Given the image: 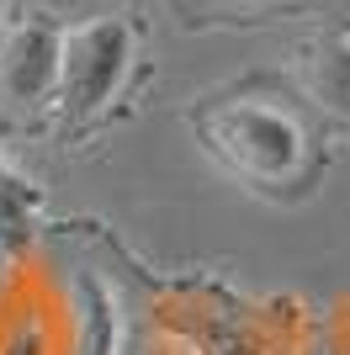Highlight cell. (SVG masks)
I'll return each instance as SVG.
<instances>
[{"label":"cell","mask_w":350,"mask_h":355,"mask_svg":"<svg viewBox=\"0 0 350 355\" xmlns=\"http://www.w3.org/2000/svg\"><path fill=\"white\" fill-rule=\"evenodd\" d=\"M202 138L233 175L260 180V186L292 180L303 170V128L281 106H260V101L212 106L202 117Z\"/></svg>","instance_id":"1"},{"label":"cell","mask_w":350,"mask_h":355,"mask_svg":"<svg viewBox=\"0 0 350 355\" xmlns=\"http://www.w3.org/2000/svg\"><path fill=\"white\" fill-rule=\"evenodd\" d=\"M133 64V27L122 16H90L58 37V90L53 101L69 122L96 117L112 101Z\"/></svg>","instance_id":"2"},{"label":"cell","mask_w":350,"mask_h":355,"mask_svg":"<svg viewBox=\"0 0 350 355\" xmlns=\"http://www.w3.org/2000/svg\"><path fill=\"white\" fill-rule=\"evenodd\" d=\"M6 11H11V0H0V21H6Z\"/></svg>","instance_id":"6"},{"label":"cell","mask_w":350,"mask_h":355,"mask_svg":"<svg viewBox=\"0 0 350 355\" xmlns=\"http://www.w3.org/2000/svg\"><path fill=\"white\" fill-rule=\"evenodd\" d=\"M244 6H281V0H244Z\"/></svg>","instance_id":"5"},{"label":"cell","mask_w":350,"mask_h":355,"mask_svg":"<svg viewBox=\"0 0 350 355\" xmlns=\"http://www.w3.org/2000/svg\"><path fill=\"white\" fill-rule=\"evenodd\" d=\"M58 37L64 27L32 16L0 37V101L11 112H43L58 90Z\"/></svg>","instance_id":"3"},{"label":"cell","mask_w":350,"mask_h":355,"mask_svg":"<svg viewBox=\"0 0 350 355\" xmlns=\"http://www.w3.org/2000/svg\"><path fill=\"white\" fill-rule=\"evenodd\" d=\"M303 90L324 112L350 117V37H319L303 48Z\"/></svg>","instance_id":"4"}]
</instances>
